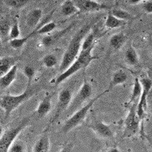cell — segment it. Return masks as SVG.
<instances>
[{"label":"cell","instance_id":"cell-12","mask_svg":"<svg viewBox=\"0 0 152 152\" xmlns=\"http://www.w3.org/2000/svg\"><path fill=\"white\" fill-rule=\"evenodd\" d=\"M75 24V23L73 22L69 24V25H68L64 29L56 31V32L51 34H48L47 36L43 37L42 38L41 41H40V45L43 47H44V48H47V47H50L51 46H53L57 41H59L61 38L63 37L66 34L69 33V31L74 28Z\"/></svg>","mask_w":152,"mask_h":152},{"label":"cell","instance_id":"cell-15","mask_svg":"<svg viewBox=\"0 0 152 152\" xmlns=\"http://www.w3.org/2000/svg\"><path fill=\"white\" fill-rule=\"evenodd\" d=\"M127 79H128L127 73L123 71V70H122V69H119V70L116 71L113 74L112 78H111L109 86H108L107 89L109 91H111L115 87L124 84L127 81Z\"/></svg>","mask_w":152,"mask_h":152},{"label":"cell","instance_id":"cell-39","mask_svg":"<svg viewBox=\"0 0 152 152\" xmlns=\"http://www.w3.org/2000/svg\"><path fill=\"white\" fill-rule=\"evenodd\" d=\"M151 17H152V15H151Z\"/></svg>","mask_w":152,"mask_h":152},{"label":"cell","instance_id":"cell-31","mask_svg":"<svg viewBox=\"0 0 152 152\" xmlns=\"http://www.w3.org/2000/svg\"><path fill=\"white\" fill-rule=\"evenodd\" d=\"M20 34H21V31H20V28H19L18 23V21H16L11 27L9 39H10V40L18 39L20 37Z\"/></svg>","mask_w":152,"mask_h":152},{"label":"cell","instance_id":"cell-32","mask_svg":"<svg viewBox=\"0 0 152 152\" xmlns=\"http://www.w3.org/2000/svg\"><path fill=\"white\" fill-rule=\"evenodd\" d=\"M142 9L145 12L152 15V0L144 2V3L142 4Z\"/></svg>","mask_w":152,"mask_h":152},{"label":"cell","instance_id":"cell-24","mask_svg":"<svg viewBox=\"0 0 152 152\" xmlns=\"http://www.w3.org/2000/svg\"><path fill=\"white\" fill-rule=\"evenodd\" d=\"M142 86L140 82V79L138 78H135L133 83L132 92V96L130 98V102H133L134 104H137V101L140 99L142 94Z\"/></svg>","mask_w":152,"mask_h":152},{"label":"cell","instance_id":"cell-22","mask_svg":"<svg viewBox=\"0 0 152 152\" xmlns=\"http://www.w3.org/2000/svg\"><path fill=\"white\" fill-rule=\"evenodd\" d=\"M61 14L62 15L66 16V17H69V16H72L73 15L78 13V9L76 7V5H75L74 1L72 0H66L62 3V6H61Z\"/></svg>","mask_w":152,"mask_h":152},{"label":"cell","instance_id":"cell-27","mask_svg":"<svg viewBox=\"0 0 152 152\" xmlns=\"http://www.w3.org/2000/svg\"><path fill=\"white\" fill-rule=\"evenodd\" d=\"M96 38V34L95 32H91L85 37L81 46V50H86L88 49L94 47V41Z\"/></svg>","mask_w":152,"mask_h":152},{"label":"cell","instance_id":"cell-35","mask_svg":"<svg viewBox=\"0 0 152 152\" xmlns=\"http://www.w3.org/2000/svg\"><path fill=\"white\" fill-rule=\"evenodd\" d=\"M107 152H120V151H119V150L117 148H111L109 149Z\"/></svg>","mask_w":152,"mask_h":152},{"label":"cell","instance_id":"cell-6","mask_svg":"<svg viewBox=\"0 0 152 152\" xmlns=\"http://www.w3.org/2000/svg\"><path fill=\"white\" fill-rule=\"evenodd\" d=\"M92 95V86L91 85L90 82L87 81L86 79L84 80L83 84L81 85V88H79L78 91L77 92L76 95L72 99L70 105L69 106L68 109L66 110V116H71L73 113L79 110L81 105L91 98Z\"/></svg>","mask_w":152,"mask_h":152},{"label":"cell","instance_id":"cell-26","mask_svg":"<svg viewBox=\"0 0 152 152\" xmlns=\"http://www.w3.org/2000/svg\"><path fill=\"white\" fill-rule=\"evenodd\" d=\"M30 1L29 0H4L3 2L8 7L12 8V9H23L24 6H26Z\"/></svg>","mask_w":152,"mask_h":152},{"label":"cell","instance_id":"cell-17","mask_svg":"<svg viewBox=\"0 0 152 152\" xmlns=\"http://www.w3.org/2000/svg\"><path fill=\"white\" fill-rule=\"evenodd\" d=\"M127 39H128L127 35L125 34L123 32L115 34L110 38L109 45L113 50L117 51L123 47Z\"/></svg>","mask_w":152,"mask_h":152},{"label":"cell","instance_id":"cell-16","mask_svg":"<svg viewBox=\"0 0 152 152\" xmlns=\"http://www.w3.org/2000/svg\"><path fill=\"white\" fill-rule=\"evenodd\" d=\"M18 60V57L5 56L0 59V78L9 72L16 64Z\"/></svg>","mask_w":152,"mask_h":152},{"label":"cell","instance_id":"cell-33","mask_svg":"<svg viewBox=\"0 0 152 152\" xmlns=\"http://www.w3.org/2000/svg\"><path fill=\"white\" fill-rule=\"evenodd\" d=\"M73 148L74 145L72 142L66 144V145L60 149L59 152H73Z\"/></svg>","mask_w":152,"mask_h":152},{"label":"cell","instance_id":"cell-20","mask_svg":"<svg viewBox=\"0 0 152 152\" xmlns=\"http://www.w3.org/2000/svg\"><path fill=\"white\" fill-rule=\"evenodd\" d=\"M124 58L126 63L131 66H136V65L138 64V62H139L138 53H137L136 50L132 45H130L126 50Z\"/></svg>","mask_w":152,"mask_h":152},{"label":"cell","instance_id":"cell-3","mask_svg":"<svg viewBox=\"0 0 152 152\" xmlns=\"http://www.w3.org/2000/svg\"><path fill=\"white\" fill-rule=\"evenodd\" d=\"M36 93V88L33 87H28L22 94L19 95H5L0 99V107L5 112V120L10 117L11 114L20 105L29 100Z\"/></svg>","mask_w":152,"mask_h":152},{"label":"cell","instance_id":"cell-9","mask_svg":"<svg viewBox=\"0 0 152 152\" xmlns=\"http://www.w3.org/2000/svg\"><path fill=\"white\" fill-rule=\"evenodd\" d=\"M142 86V94L140 99L137 103L136 113L140 121H143L145 117L146 109H147V97L152 88V81L148 78H143L140 79Z\"/></svg>","mask_w":152,"mask_h":152},{"label":"cell","instance_id":"cell-37","mask_svg":"<svg viewBox=\"0 0 152 152\" xmlns=\"http://www.w3.org/2000/svg\"><path fill=\"white\" fill-rule=\"evenodd\" d=\"M148 140H149V142H150L151 145V148H152V138H148Z\"/></svg>","mask_w":152,"mask_h":152},{"label":"cell","instance_id":"cell-14","mask_svg":"<svg viewBox=\"0 0 152 152\" xmlns=\"http://www.w3.org/2000/svg\"><path fill=\"white\" fill-rule=\"evenodd\" d=\"M43 12L40 9H34L28 12L26 18V24L31 29L34 30L42 20Z\"/></svg>","mask_w":152,"mask_h":152},{"label":"cell","instance_id":"cell-38","mask_svg":"<svg viewBox=\"0 0 152 152\" xmlns=\"http://www.w3.org/2000/svg\"><path fill=\"white\" fill-rule=\"evenodd\" d=\"M151 51H152V39L151 40Z\"/></svg>","mask_w":152,"mask_h":152},{"label":"cell","instance_id":"cell-34","mask_svg":"<svg viewBox=\"0 0 152 152\" xmlns=\"http://www.w3.org/2000/svg\"><path fill=\"white\" fill-rule=\"evenodd\" d=\"M126 2H128L129 5H137V4L142 2V1L141 0H128Z\"/></svg>","mask_w":152,"mask_h":152},{"label":"cell","instance_id":"cell-4","mask_svg":"<svg viewBox=\"0 0 152 152\" xmlns=\"http://www.w3.org/2000/svg\"><path fill=\"white\" fill-rule=\"evenodd\" d=\"M109 91H110L107 89V90L104 91L101 93L96 95L93 99L89 100V102H88L86 105L81 107L75 113H73L71 116H69L67 120L64 123V124L62 125V129H61V132L63 133V134H66V133L69 132L71 130H72L73 129L76 128L77 126L81 125V123H83L87 115L88 114V112L91 109V107H93L94 104L97 102L99 99H100L102 97H104V95L107 94Z\"/></svg>","mask_w":152,"mask_h":152},{"label":"cell","instance_id":"cell-18","mask_svg":"<svg viewBox=\"0 0 152 152\" xmlns=\"http://www.w3.org/2000/svg\"><path fill=\"white\" fill-rule=\"evenodd\" d=\"M17 71L18 66L15 65L9 72L2 76V78H0V88L5 89V88H9L13 83V81L16 79Z\"/></svg>","mask_w":152,"mask_h":152},{"label":"cell","instance_id":"cell-21","mask_svg":"<svg viewBox=\"0 0 152 152\" xmlns=\"http://www.w3.org/2000/svg\"><path fill=\"white\" fill-rule=\"evenodd\" d=\"M126 24H127L126 21H122V20L118 19L117 18L114 17L109 11L105 21L106 28H108V29H116V28H122V27L125 26Z\"/></svg>","mask_w":152,"mask_h":152},{"label":"cell","instance_id":"cell-2","mask_svg":"<svg viewBox=\"0 0 152 152\" xmlns=\"http://www.w3.org/2000/svg\"><path fill=\"white\" fill-rule=\"evenodd\" d=\"M94 47L88 49L86 50H81V52L78 54L77 59L75 60L71 66H69L66 71L60 73L59 76H57L54 83L56 86H58L62 84L63 81L67 80L71 76L78 72L81 69H85L95 59H98L99 57L94 56L93 54V50Z\"/></svg>","mask_w":152,"mask_h":152},{"label":"cell","instance_id":"cell-28","mask_svg":"<svg viewBox=\"0 0 152 152\" xmlns=\"http://www.w3.org/2000/svg\"><path fill=\"white\" fill-rule=\"evenodd\" d=\"M42 63L45 67L49 68H53L58 63V60L55 55L53 54H47V55L44 56L42 59Z\"/></svg>","mask_w":152,"mask_h":152},{"label":"cell","instance_id":"cell-29","mask_svg":"<svg viewBox=\"0 0 152 152\" xmlns=\"http://www.w3.org/2000/svg\"><path fill=\"white\" fill-rule=\"evenodd\" d=\"M23 72L28 79V87H31L32 85V81H34V78L35 77V75H36V71H35L34 68L31 66H24V69H23Z\"/></svg>","mask_w":152,"mask_h":152},{"label":"cell","instance_id":"cell-23","mask_svg":"<svg viewBox=\"0 0 152 152\" xmlns=\"http://www.w3.org/2000/svg\"><path fill=\"white\" fill-rule=\"evenodd\" d=\"M111 12V14L114 16V17L117 18L119 20H122V21H133L134 19L135 18V16L132 15L131 13L128 12L127 11L123 10L122 9H119V8H114V9H111V10L110 11Z\"/></svg>","mask_w":152,"mask_h":152},{"label":"cell","instance_id":"cell-8","mask_svg":"<svg viewBox=\"0 0 152 152\" xmlns=\"http://www.w3.org/2000/svg\"><path fill=\"white\" fill-rule=\"evenodd\" d=\"M137 104H133L130 107L128 114L124 121V137H129L135 135L139 129L140 119L138 118L136 113Z\"/></svg>","mask_w":152,"mask_h":152},{"label":"cell","instance_id":"cell-13","mask_svg":"<svg viewBox=\"0 0 152 152\" xmlns=\"http://www.w3.org/2000/svg\"><path fill=\"white\" fill-rule=\"evenodd\" d=\"M55 93H49L46 95L41 100L39 104H38L37 110L35 111V114L37 119H40L42 118L45 117L52 107V99Z\"/></svg>","mask_w":152,"mask_h":152},{"label":"cell","instance_id":"cell-11","mask_svg":"<svg viewBox=\"0 0 152 152\" xmlns=\"http://www.w3.org/2000/svg\"><path fill=\"white\" fill-rule=\"evenodd\" d=\"M88 127L100 138L109 139L114 137V132L110 126L106 124L101 120L94 119Z\"/></svg>","mask_w":152,"mask_h":152},{"label":"cell","instance_id":"cell-19","mask_svg":"<svg viewBox=\"0 0 152 152\" xmlns=\"http://www.w3.org/2000/svg\"><path fill=\"white\" fill-rule=\"evenodd\" d=\"M50 148V141L47 134L40 137L34 144L33 152H49Z\"/></svg>","mask_w":152,"mask_h":152},{"label":"cell","instance_id":"cell-10","mask_svg":"<svg viewBox=\"0 0 152 152\" xmlns=\"http://www.w3.org/2000/svg\"><path fill=\"white\" fill-rule=\"evenodd\" d=\"M75 5L81 12H96L103 10H111L109 5L93 0H75Z\"/></svg>","mask_w":152,"mask_h":152},{"label":"cell","instance_id":"cell-5","mask_svg":"<svg viewBox=\"0 0 152 152\" xmlns=\"http://www.w3.org/2000/svg\"><path fill=\"white\" fill-rule=\"evenodd\" d=\"M31 116H28L23 118L15 126L4 132L0 138V152H9V148L16 140L18 135L29 125Z\"/></svg>","mask_w":152,"mask_h":152},{"label":"cell","instance_id":"cell-7","mask_svg":"<svg viewBox=\"0 0 152 152\" xmlns=\"http://www.w3.org/2000/svg\"><path fill=\"white\" fill-rule=\"evenodd\" d=\"M72 99V94L71 91L68 89V88L62 89L59 92L55 112H54L53 117L50 120V123H49L47 129L50 128V126L59 119V117L63 114V113L66 112L69 106L70 105Z\"/></svg>","mask_w":152,"mask_h":152},{"label":"cell","instance_id":"cell-1","mask_svg":"<svg viewBox=\"0 0 152 152\" xmlns=\"http://www.w3.org/2000/svg\"><path fill=\"white\" fill-rule=\"evenodd\" d=\"M97 18H94L85 24L82 28H80L72 38L71 41L69 43V46L65 51L62 61L60 62L59 67V72L62 73L72 64L75 62L78 54L81 52V46L85 37L90 33L91 30L92 29L94 24L97 21Z\"/></svg>","mask_w":152,"mask_h":152},{"label":"cell","instance_id":"cell-25","mask_svg":"<svg viewBox=\"0 0 152 152\" xmlns=\"http://www.w3.org/2000/svg\"><path fill=\"white\" fill-rule=\"evenodd\" d=\"M12 27L9 18H5L0 21V40L5 42L9 38V33Z\"/></svg>","mask_w":152,"mask_h":152},{"label":"cell","instance_id":"cell-36","mask_svg":"<svg viewBox=\"0 0 152 152\" xmlns=\"http://www.w3.org/2000/svg\"><path fill=\"white\" fill-rule=\"evenodd\" d=\"M4 130L3 129H2V127L1 126H0V138H1V137L2 136V135H3V133H4Z\"/></svg>","mask_w":152,"mask_h":152},{"label":"cell","instance_id":"cell-30","mask_svg":"<svg viewBox=\"0 0 152 152\" xmlns=\"http://www.w3.org/2000/svg\"><path fill=\"white\" fill-rule=\"evenodd\" d=\"M9 152H26V145L21 141L15 140L9 148Z\"/></svg>","mask_w":152,"mask_h":152}]
</instances>
